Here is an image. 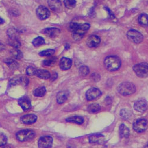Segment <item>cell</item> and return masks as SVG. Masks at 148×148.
I'll return each mask as SVG.
<instances>
[{"instance_id":"1","label":"cell","mask_w":148,"mask_h":148,"mask_svg":"<svg viewBox=\"0 0 148 148\" xmlns=\"http://www.w3.org/2000/svg\"><path fill=\"white\" fill-rule=\"evenodd\" d=\"M90 28V25L88 23H84L79 24L77 23H72L69 29L73 32V39L75 40H81L85 34V32Z\"/></svg>"},{"instance_id":"2","label":"cell","mask_w":148,"mask_h":148,"mask_svg":"<svg viewBox=\"0 0 148 148\" xmlns=\"http://www.w3.org/2000/svg\"><path fill=\"white\" fill-rule=\"evenodd\" d=\"M106 68L109 71H115L118 70L121 66V60L117 56H108L104 61Z\"/></svg>"},{"instance_id":"3","label":"cell","mask_w":148,"mask_h":148,"mask_svg":"<svg viewBox=\"0 0 148 148\" xmlns=\"http://www.w3.org/2000/svg\"><path fill=\"white\" fill-rule=\"evenodd\" d=\"M118 92L122 95L133 94L136 91L135 85L130 82H125L120 84L118 87Z\"/></svg>"},{"instance_id":"4","label":"cell","mask_w":148,"mask_h":148,"mask_svg":"<svg viewBox=\"0 0 148 148\" xmlns=\"http://www.w3.org/2000/svg\"><path fill=\"white\" fill-rule=\"evenodd\" d=\"M133 69L138 77L142 78L148 77V64L140 63L134 65Z\"/></svg>"},{"instance_id":"5","label":"cell","mask_w":148,"mask_h":148,"mask_svg":"<svg viewBox=\"0 0 148 148\" xmlns=\"http://www.w3.org/2000/svg\"><path fill=\"white\" fill-rule=\"evenodd\" d=\"M35 136V133L31 130H20L16 134V138L20 142L29 141L33 139Z\"/></svg>"},{"instance_id":"6","label":"cell","mask_w":148,"mask_h":148,"mask_svg":"<svg viewBox=\"0 0 148 148\" xmlns=\"http://www.w3.org/2000/svg\"><path fill=\"white\" fill-rule=\"evenodd\" d=\"M148 127V122L145 119H138L133 123V128L135 132L142 133L145 132Z\"/></svg>"},{"instance_id":"7","label":"cell","mask_w":148,"mask_h":148,"mask_svg":"<svg viewBox=\"0 0 148 148\" xmlns=\"http://www.w3.org/2000/svg\"><path fill=\"white\" fill-rule=\"evenodd\" d=\"M127 38L133 43L136 44L140 43L143 39V35L138 31L135 30H130L127 33Z\"/></svg>"},{"instance_id":"8","label":"cell","mask_w":148,"mask_h":148,"mask_svg":"<svg viewBox=\"0 0 148 148\" xmlns=\"http://www.w3.org/2000/svg\"><path fill=\"white\" fill-rule=\"evenodd\" d=\"M101 95V91L97 88H91L86 92V98L88 101L97 99Z\"/></svg>"},{"instance_id":"9","label":"cell","mask_w":148,"mask_h":148,"mask_svg":"<svg viewBox=\"0 0 148 148\" xmlns=\"http://www.w3.org/2000/svg\"><path fill=\"white\" fill-rule=\"evenodd\" d=\"M53 138L49 136L41 137L38 141V146L40 148H49L52 146Z\"/></svg>"},{"instance_id":"10","label":"cell","mask_w":148,"mask_h":148,"mask_svg":"<svg viewBox=\"0 0 148 148\" xmlns=\"http://www.w3.org/2000/svg\"><path fill=\"white\" fill-rule=\"evenodd\" d=\"M36 14L40 20H45L50 16V12L45 6H39L36 10Z\"/></svg>"},{"instance_id":"11","label":"cell","mask_w":148,"mask_h":148,"mask_svg":"<svg viewBox=\"0 0 148 148\" xmlns=\"http://www.w3.org/2000/svg\"><path fill=\"white\" fill-rule=\"evenodd\" d=\"M48 5L52 11L59 13L62 10V3L60 0H48Z\"/></svg>"},{"instance_id":"12","label":"cell","mask_w":148,"mask_h":148,"mask_svg":"<svg viewBox=\"0 0 148 148\" xmlns=\"http://www.w3.org/2000/svg\"><path fill=\"white\" fill-rule=\"evenodd\" d=\"M101 39L100 37L96 35H92L90 36L87 39V45L89 47H95L100 45Z\"/></svg>"},{"instance_id":"13","label":"cell","mask_w":148,"mask_h":148,"mask_svg":"<svg viewBox=\"0 0 148 148\" xmlns=\"http://www.w3.org/2000/svg\"><path fill=\"white\" fill-rule=\"evenodd\" d=\"M18 103L24 111H27L31 108V102L28 97H24L21 98L18 101Z\"/></svg>"},{"instance_id":"14","label":"cell","mask_w":148,"mask_h":148,"mask_svg":"<svg viewBox=\"0 0 148 148\" xmlns=\"http://www.w3.org/2000/svg\"><path fill=\"white\" fill-rule=\"evenodd\" d=\"M37 120V116L34 114H30L23 116L21 118V121L26 125H30L32 123H34Z\"/></svg>"},{"instance_id":"15","label":"cell","mask_w":148,"mask_h":148,"mask_svg":"<svg viewBox=\"0 0 148 148\" xmlns=\"http://www.w3.org/2000/svg\"><path fill=\"white\" fill-rule=\"evenodd\" d=\"M147 105L146 102L145 100H142L136 101L134 103V109L140 113H143L145 112L146 110L147 109Z\"/></svg>"},{"instance_id":"16","label":"cell","mask_w":148,"mask_h":148,"mask_svg":"<svg viewBox=\"0 0 148 148\" xmlns=\"http://www.w3.org/2000/svg\"><path fill=\"white\" fill-rule=\"evenodd\" d=\"M43 32L45 35L50 37V38H55V37L58 36L60 34V31L59 29L53 27L45 29L43 30Z\"/></svg>"},{"instance_id":"17","label":"cell","mask_w":148,"mask_h":148,"mask_svg":"<svg viewBox=\"0 0 148 148\" xmlns=\"http://www.w3.org/2000/svg\"><path fill=\"white\" fill-rule=\"evenodd\" d=\"M60 68L63 70H68L72 66V60L68 58H62L59 63Z\"/></svg>"},{"instance_id":"18","label":"cell","mask_w":148,"mask_h":148,"mask_svg":"<svg viewBox=\"0 0 148 148\" xmlns=\"http://www.w3.org/2000/svg\"><path fill=\"white\" fill-rule=\"evenodd\" d=\"M68 96H69V92L67 91H60L57 94V97H56L57 102L59 104L64 103L68 99Z\"/></svg>"},{"instance_id":"19","label":"cell","mask_w":148,"mask_h":148,"mask_svg":"<svg viewBox=\"0 0 148 148\" xmlns=\"http://www.w3.org/2000/svg\"><path fill=\"white\" fill-rule=\"evenodd\" d=\"M104 140V136L101 134H92L89 138L90 142L91 143H101L103 142Z\"/></svg>"},{"instance_id":"20","label":"cell","mask_w":148,"mask_h":148,"mask_svg":"<svg viewBox=\"0 0 148 148\" xmlns=\"http://www.w3.org/2000/svg\"><path fill=\"white\" fill-rule=\"evenodd\" d=\"M36 75L37 77L43 79H47L51 77V73L49 71L45 69H37Z\"/></svg>"},{"instance_id":"21","label":"cell","mask_w":148,"mask_h":148,"mask_svg":"<svg viewBox=\"0 0 148 148\" xmlns=\"http://www.w3.org/2000/svg\"><path fill=\"white\" fill-rule=\"evenodd\" d=\"M119 132L121 138H127L130 134V131L128 127H127L124 124L121 125L119 129Z\"/></svg>"},{"instance_id":"22","label":"cell","mask_w":148,"mask_h":148,"mask_svg":"<svg viewBox=\"0 0 148 148\" xmlns=\"http://www.w3.org/2000/svg\"><path fill=\"white\" fill-rule=\"evenodd\" d=\"M66 121L68 122H71V123H76V124H78V125H81L84 122V119L81 116H74L68 117V119H66Z\"/></svg>"},{"instance_id":"23","label":"cell","mask_w":148,"mask_h":148,"mask_svg":"<svg viewBox=\"0 0 148 148\" xmlns=\"http://www.w3.org/2000/svg\"><path fill=\"white\" fill-rule=\"evenodd\" d=\"M138 21L142 26L147 27L148 26V15L145 13L141 14L139 16Z\"/></svg>"},{"instance_id":"24","label":"cell","mask_w":148,"mask_h":148,"mask_svg":"<svg viewBox=\"0 0 148 148\" xmlns=\"http://www.w3.org/2000/svg\"><path fill=\"white\" fill-rule=\"evenodd\" d=\"M7 35L9 39H18V32L16 29L11 28L8 30Z\"/></svg>"},{"instance_id":"25","label":"cell","mask_w":148,"mask_h":148,"mask_svg":"<svg viewBox=\"0 0 148 148\" xmlns=\"http://www.w3.org/2000/svg\"><path fill=\"white\" fill-rule=\"evenodd\" d=\"M56 61H57V58L56 57L50 58L45 60L43 62V65L46 66H52L55 65Z\"/></svg>"},{"instance_id":"26","label":"cell","mask_w":148,"mask_h":148,"mask_svg":"<svg viewBox=\"0 0 148 148\" xmlns=\"http://www.w3.org/2000/svg\"><path fill=\"white\" fill-rule=\"evenodd\" d=\"M46 92V90L45 87H41L38 88L36 90H34L33 91V94L36 97H43V95H45Z\"/></svg>"},{"instance_id":"27","label":"cell","mask_w":148,"mask_h":148,"mask_svg":"<svg viewBox=\"0 0 148 148\" xmlns=\"http://www.w3.org/2000/svg\"><path fill=\"white\" fill-rule=\"evenodd\" d=\"M101 109V107L98 104H92L88 106V112L91 113H95L99 112Z\"/></svg>"},{"instance_id":"28","label":"cell","mask_w":148,"mask_h":148,"mask_svg":"<svg viewBox=\"0 0 148 148\" xmlns=\"http://www.w3.org/2000/svg\"><path fill=\"white\" fill-rule=\"evenodd\" d=\"M5 62L11 69H16L18 66V64L13 59H7L5 60Z\"/></svg>"},{"instance_id":"29","label":"cell","mask_w":148,"mask_h":148,"mask_svg":"<svg viewBox=\"0 0 148 148\" xmlns=\"http://www.w3.org/2000/svg\"><path fill=\"white\" fill-rule=\"evenodd\" d=\"M64 3L67 8L72 9L75 7L77 3L75 0H64Z\"/></svg>"},{"instance_id":"30","label":"cell","mask_w":148,"mask_h":148,"mask_svg":"<svg viewBox=\"0 0 148 148\" xmlns=\"http://www.w3.org/2000/svg\"><path fill=\"white\" fill-rule=\"evenodd\" d=\"M45 43V40L42 37H37L36 38H35L33 41V44L34 46L38 47L40 46Z\"/></svg>"},{"instance_id":"31","label":"cell","mask_w":148,"mask_h":148,"mask_svg":"<svg viewBox=\"0 0 148 148\" xmlns=\"http://www.w3.org/2000/svg\"><path fill=\"white\" fill-rule=\"evenodd\" d=\"M8 44L15 48H18L21 46L20 42L18 39H9Z\"/></svg>"},{"instance_id":"32","label":"cell","mask_w":148,"mask_h":148,"mask_svg":"<svg viewBox=\"0 0 148 148\" xmlns=\"http://www.w3.org/2000/svg\"><path fill=\"white\" fill-rule=\"evenodd\" d=\"M79 72L81 76H86L89 73L90 70L88 66L83 65L79 68Z\"/></svg>"},{"instance_id":"33","label":"cell","mask_w":148,"mask_h":148,"mask_svg":"<svg viewBox=\"0 0 148 148\" xmlns=\"http://www.w3.org/2000/svg\"><path fill=\"white\" fill-rule=\"evenodd\" d=\"M11 55L14 58L17 59H21L23 58L22 52L18 50V49H14V50L11 51Z\"/></svg>"},{"instance_id":"34","label":"cell","mask_w":148,"mask_h":148,"mask_svg":"<svg viewBox=\"0 0 148 148\" xmlns=\"http://www.w3.org/2000/svg\"><path fill=\"white\" fill-rule=\"evenodd\" d=\"M55 52V51L53 49H47V50L43 51L41 52L39 55L42 56H52Z\"/></svg>"},{"instance_id":"35","label":"cell","mask_w":148,"mask_h":148,"mask_svg":"<svg viewBox=\"0 0 148 148\" xmlns=\"http://www.w3.org/2000/svg\"><path fill=\"white\" fill-rule=\"evenodd\" d=\"M37 69L36 68H34V67L32 66H29L26 69V72L27 74L29 76H32L34 75H36V72Z\"/></svg>"},{"instance_id":"36","label":"cell","mask_w":148,"mask_h":148,"mask_svg":"<svg viewBox=\"0 0 148 148\" xmlns=\"http://www.w3.org/2000/svg\"><path fill=\"white\" fill-rule=\"evenodd\" d=\"M7 138L3 133H0V146H4L7 143Z\"/></svg>"},{"instance_id":"37","label":"cell","mask_w":148,"mask_h":148,"mask_svg":"<svg viewBox=\"0 0 148 148\" xmlns=\"http://www.w3.org/2000/svg\"><path fill=\"white\" fill-rule=\"evenodd\" d=\"M21 84V77H16L10 81L11 85H16Z\"/></svg>"},{"instance_id":"38","label":"cell","mask_w":148,"mask_h":148,"mask_svg":"<svg viewBox=\"0 0 148 148\" xmlns=\"http://www.w3.org/2000/svg\"><path fill=\"white\" fill-rule=\"evenodd\" d=\"M29 82V80L27 77H21V84H23L24 86L27 85Z\"/></svg>"},{"instance_id":"39","label":"cell","mask_w":148,"mask_h":148,"mask_svg":"<svg viewBox=\"0 0 148 148\" xmlns=\"http://www.w3.org/2000/svg\"><path fill=\"white\" fill-rule=\"evenodd\" d=\"M57 77H58V74H57L56 73L54 72V73H52V75H51V77H50V78L51 79V80H52V81H54V80H55V79L57 78Z\"/></svg>"},{"instance_id":"40","label":"cell","mask_w":148,"mask_h":148,"mask_svg":"<svg viewBox=\"0 0 148 148\" xmlns=\"http://www.w3.org/2000/svg\"><path fill=\"white\" fill-rule=\"evenodd\" d=\"M4 49H5V46L3 43H0V51H2L4 50Z\"/></svg>"},{"instance_id":"41","label":"cell","mask_w":148,"mask_h":148,"mask_svg":"<svg viewBox=\"0 0 148 148\" xmlns=\"http://www.w3.org/2000/svg\"><path fill=\"white\" fill-rule=\"evenodd\" d=\"M3 22H4V20L1 18H0V24H2Z\"/></svg>"},{"instance_id":"42","label":"cell","mask_w":148,"mask_h":148,"mask_svg":"<svg viewBox=\"0 0 148 148\" xmlns=\"http://www.w3.org/2000/svg\"><path fill=\"white\" fill-rule=\"evenodd\" d=\"M3 148H10V147L9 146H8V145H5Z\"/></svg>"},{"instance_id":"43","label":"cell","mask_w":148,"mask_h":148,"mask_svg":"<svg viewBox=\"0 0 148 148\" xmlns=\"http://www.w3.org/2000/svg\"><path fill=\"white\" fill-rule=\"evenodd\" d=\"M145 148H148V143H147V145L145 146Z\"/></svg>"}]
</instances>
